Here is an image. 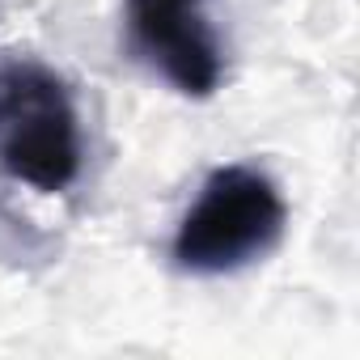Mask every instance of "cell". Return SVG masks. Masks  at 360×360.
Segmentation results:
<instances>
[{
  "instance_id": "3",
  "label": "cell",
  "mask_w": 360,
  "mask_h": 360,
  "mask_svg": "<svg viewBox=\"0 0 360 360\" xmlns=\"http://www.w3.org/2000/svg\"><path fill=\"white\" fill-rule=\"evenodd\" d=\"M131 47L187 98L217 94L225 51L208 22V0H127Z\"/></svg>"
},
{
  "instance_id": "2",
  "label": "cell",
  "mask_w": 360,
  "mask_h": 360,
  "mask_svg": "<svg viewBox=\"0 0 360 360\" xmlns=\"http://www.w3.org/2000/svg\"><path fill=\"white\" fill-rule=\"evenodd\" d=\"M0 165L39 191H64L81 174L77 106L43 64L0 68Z\"/></svg>"
},
{
  "instance_id": "1",
  "label": "cell",
  "mask_w": 360,
  "mask_h": 360,
  "mask_svg": "<svg viewBox=\"0 0 360 360\" xmlns=\"http://www.w3.org/2000/svg\"><path fill=\"white\" fill-rule=\"evenodd\" d=\"M284 195L255 165H221L174 233V263L195 276L238 271L284 238Z\"/></svg>"
}]
</instances>
